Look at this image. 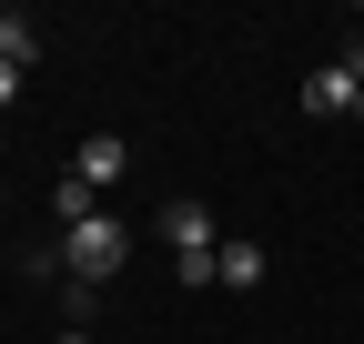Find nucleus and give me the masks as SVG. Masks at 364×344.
<instances>
[{
  "label": "nucleus",
  "mask_w": 364,
  "mask_h": 344,
  "mask_svg": "<svg viewBox=\"0 0 364 344\" xmlns=\"http://www.w3.org/2000/svg\"><path fill=\"white\" fill-rule=\"evenodd\" d=\"M304 112H364V51H344V61H324L304 81Z\"/></svg>",
  "instance_id": "7ed1b4c3"
},
{
  "label": "nucleus",
  "mask_w": 364,
  "mask_h": 344,
  "mask_svg": "<svg viewBox=\"0 0 364 344\" xmlns=\"http://www.w3.org/2000/svg\"><path fill=\"white\" fill-rule=\"evenodd\" d=\"M162 243H172V284H223V243H213V213L182 193L162 203Z\"/></svg>",
  "instance_id": "f257e3e1"
},
{
  "label": "nucleus",
  "mask_w": 364,
  "mask_h": 344,
  "mask_svg": "<svg viewBox=\"0 0 364 344\" xmlns=\"http://www.w3.org/2000/svg\"><path fill=\"white\" fill-rule=\"evenodd\" d=\"M263 274H273V264H263V243H253V233H233V243H223V294H253Z\"/></svg>",
  "instance_id": "39448f33"
},
{
  "label": "nucleus",
  "mask_w": 364,
  "mask_h": 344,
  "mask_svg": "<svg viewBox=\"0 0 364 344\" xmlns=\"http://www.w3.org/2000/svg\"><path fill=\"white\" fill-rule=\"evenodd\" d=\"M71 172H81V183H91V193H112V183H122V172H132V142H122V132H91Z\"/></svg>",
  "instance_id": "20e7f679"
},
{
  "label": "nucleus",
  "mask_w": 364,
  "mask_h": 344,
  "mask_svg": "<svg viewBox=\"0 0 364 344\" xmlns=\"http://www.w3.org/2000/svg\"><path fill=\"white\" fill-rule=\"evenodd\" d=\"M51 213H61V233H71V223H91V213H102V193H91V183H81V172H71V183L51 193Z\"/></svg>",
  "instance_id": "0eeeda50"
},
{
  "label": "nucleus",
  "mask_w": 364,
  "mask_h": 344,
  "mask_svg": "<svg viewBox=\"0 0 364 344\" xmlns=\"http://www.w3.org/2000/svg\"><path fill=\"white\" fill-rule=\"evenodd\" d=\"M0 61H21V71H31V61H41V31H31V21H21V11H0Z\"/></svg>",
  "instance_id": "423d86ee"
},
{
  "label": "nucleus",
  "mask_w": 364,
  "mask_h": 344,
  "mask_svg": "<svg viewBox=\"0 0 364 344\" xmlns=\"http://www.w3.org/2000/svg\"><path fill=\"white\" fill-rule=\"evenodd\" d=\"M61 344H91V334H81V324H71V334H61Z\"/></svg>",
  "instance_id": "1a4fd4ad"
},
{
  "label": "nucleus",
  "mask_w": 364,
  "mask_h": 344,
  "mask_svg": "<svg viewBox=\"0 0 364 344\" xmlns=\"http://www.w3.org/2000/svg\"><path fill=\"white\" fill-rule=\"evenodd\" d=\"M21 81H31V71H21V61H0V102H21Z\"/></svg>",
  "instance_id": "6e6552de"
},
{
  "label": "nucleus",
  "mask_w": 364,
  "mask_h": 344,
  "mask_svg": "<svg viewBox=\"0 0 364 344\" xmlns=\"http://www.w3.org/2000/svg\"><path fill=\"white\" fill-rule=\"evenodd\" d=\"M122 253H132V233L112 223V213H91V223H71V233H61V274L91 294L102 274H122Z\"/></svg>",
  "instance_id": "f03ea898"
}]
</instances>
